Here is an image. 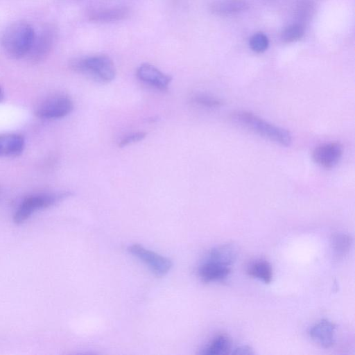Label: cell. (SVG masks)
<instances>
[{
  "label": "cell",
  "instance_id": "7a4b0ae2",
  "mask_svg": "<svg viewBox=\"0 0 355 355\" xmlns=\"http://www.w3.org/2000/svg\"><path fill=\"white\" fill-rule=\"evenodd\" d=\"M231 120L281 146H289L292 143V137L288 130L271 124L250 112L235 111L231 114Z\"/></svg>",
  "mask_w": 355,
  "mask_h": 355
},
{
  "label": "cell",
  "instance_id": "8992f818",
  "mask_svg": "<svg viewBox=\"0 0 355 355\" xmlns=\"http://www.w3.org/2000/svg\"><path fill=\"white\" fill-rule=\"evenodd\" d=\"M128 251L146 263L157 277H161L166 275L173 266V263L168 258L149 250L139 244L128 246Z\"/></svg>",
  "mask_w": 355,
  "mask_h": 355
},
{
  "label": "cell",
  "instance_id": "2e32d148",
  "mask_svg": "<svg viewBox=\"0 0 355 355\" xmlns=\"http://www.w3.org/2000/svg\"><path fill=\"white\" fill-rule=\"evenodd\" d=\"M352 237L346 233H335L331 238V248L334 259L341 260L347 256L352 248Z\"/></svg>",
  "mask_w": 355,
  "mask_h": 355
},
{
  "label": "cell",
  "instance_id": "52a82bcc",
  "mask_svg": "<svg viewBox=\"0 0 355 355\" xmlns=\"http://www.w3.org/2000/svg\"><path fill=\"white\" fill-rule=\"evenodd\" d=\"M56 39L54 27L47 26L35 35L32 46L26 55L32 63H38L45 60L51 52Z\"/></svg>",
  "mask_w": 355,
  "mask_h": 355
},
{
  "label": "cell",
  "instance_id": "ffe728a7",
  "mask_svg": "<svg viewBox=\"0 0 355 355\" xmlns=\"http://www.w3.org/2000/svg\"><path fill=\"white\" fill-rule=\"evenodd\" d=\"M191 101L197 105L209 108L218 107L222 104V101L219 98L204 93L194 94L191 97Z\"/></svg>",
  "mask_w": 355,
  "mask_h": 355
},
{
  "label": "cell",
  "instance_id": "9c48e42d",
  "mask_svg": "<svg viewBox=\"0 0 355 355\" xmlns=\"http://www.w3.org/2000/svg\"><path fill=\"white\" fill-rule=\"evenodd\" d=\"M137 76L143 83L159 90L165 91L172 80V77L165 74L155 66L141 64L137 69Z\"/></svg>",
  "mask_w": 355,
  "mask_h": 355
},
{
  "label": "cell",
  "instance_id": "d6986e66",
  "mask_svg": "<svg viewBox=\"0 0 355 355\" xmlns=\"http://www.w3.org/2000/svg\"><path fill=\"white\" fill-rule=\"evenodd\" d=\"M304 35V28L302 24H293L286 26L281 33V40L284 43L299 40Z\"/></svg>",
  "mask_w": 355,
  "mask_h": 355
},
{
  "label": "cell",
  "instance_id": "7c38bea8",
  "mask_svg": "<svg viewBox=\"0 0 355 355\" xmlns=\"http://www.w3.org/2000/svg\"><path fill=\"white\" fill-rule=\"evenodd\" d=\"M129 13L127 7L118 6L91 10L88 17L94 22L110 23L121 21L128 17Z\"/></svg>",
  "mask_w": 355,
  "mask_h": 355
},
{
  "label": "cell",
  "instance_id": "3957f363",
  "mask_svg": "<svg viewBox=\"0 0 355 355\" xmlns=\"http://www.w3.org/2000/svg\"><path fill=\"white\" fill-rule=\"evenodd\" d=\"M70 68L97 81L109 83L116 76L112 60L105 55H94L76 58L69 62Z\"/></svg>",
  "mask_w": 355,
  "mask_h": 355
},
{
  "label": "cell",
  "instance_id": "ac0fdd59",
  "mask_svg": "<svg viewBox=\"0 0 355 355\" xmlns=\"http://www.w3.org/2000/svg\"><path fill=\"white\" fill-rule=\"evenodd\" d=\"M231 344L225 335L216 336L201 352L204 355H226L230 353Z\"/></svg>",
  "mask_w": 355,
  "mask_h": 355
},
{
  "label": "cell",
  "instance_id": "8fae6325",
  "mask_svg": "<svg viewBox=\"0 0 355 355\" xmlns=\"http://www.w3.org/2000/svg\"><path fill=\"white\" fill-rule=\"evenodd\" d=\"M336 325L327 319L315 324L309 330L310 337L322 347L328 349L334 344Z\"/></svg>",
  "mask_w": 355,
  "mask_h": 355
},
{
  "label": "cell",
  "instance_id": "603a6c76",
  "mask_svg": "<svg viewBox=\"0 0 355 355\" xmlns=\"http://www.w3.org/2000/svg\"><path fill=\"white\" fill-rule=\"evenodd\" d=\"M231 354L237 355H251L254 354V352L250 347L248 345H242L235 348Z\"/></svg>",
  "mask_w": 355,
  "mask_h": 355
},
{
  "label": "cell",
  "instance_id": "9a60e30c",
  "mask_svg": "<svg viewBox=\"0 0 355 355\" xmlns=\"http://www.w3.org/2000/svg\"><path fill=\"white\" fill-rule=\"evenodd\" d=\"M245 0H218L210 5L212 13L220 16H228L241 13L248 9Z\"/></svg>",
  "mask_w": 355,
  "mask_h": 355
},
{
  "label": "cell",
  "instance_id": "44dd1931",
  "mask_svg": "<svg viewBox=\"0 0 355 355\" xmlns=\"http://www.w3.org/2000/svg\"><path fill=\"white\" fill-rule=\"evenodd\" d=\"M250 49L256 53L266 51L269 46V40L266 34L261 32L254 33L249 40Z\"/></svg>",
  "mask_w": 355,
  "mask_h": 355
},
{
  "label": "cell",
  "instance_id": "e0dca14e",
  "mask_svg": "<svg viewBox=\"0 0 355 355\" xmlns=\"http://www.w3.org/2000/svg\"><path fill=\"white\" fill-rule=\"evenodd\" d=\"M247 273L250 277L269 284L272 279V268L266 260L259 259L252 262L247 268Z\"/></svg>",
  "mask_w": 355,
  "mask_h": 355
},
{
  "label": "cell",
  "instance_id": "6da1fadb",
  "mask_svg": "<svg viewBox=\"0 0 355 355\" xmlns=\"http://www.w3.org/2000/svg\"><path fill=\"white\" fill-rule=\"evenodd\" d=\"M35 36L33 26L26 21H17L2 33L0 42L5 53L12 59L26 56Z\"/></svg>",
  "mask_w": 355,
  "mask_h": 355
},
{
  "label": "cell",
  "instance_id": "cb8c5ba5",
  "mask_svg": "<svg viewBox=\"0 0 355 355\" xmlns=\"http://www.w3.org/2000/svg\"><path fill=\"white\" fill-rule=\"evenodd\" d=\"M4 98V92L1 87H0V102L3 101Z\"/></svg>",
  "mask_w": 355,
  "mask_h": 355
},
{
  "label": "cell",
  "instance_id": "ba28073f",
  "mask_svg": "<svg viewBox=\"0 0 355 355\" xmlns=\"http://www.w3.org/2000/svg\"><path fill=\"white\" fill-rule=\"evenodd\" d=\"M343 153V147L339 142H329L319 145L313 151V161L326 168L334 167Z\"/></svg>",
  "mask_w": 355,
  "mask_h": 355
},
{
  "label": "cell",
  "instance_id": "7402d4cb",
  "mask_svg": "<svg viewBox=\"0 0 355 355\" xmlns=\"http://www.w3.org/2000/svg\"><path fill=\"white\" fill-rule=\"evenodd\" d=\"M146 136L144 132H133L123 137L119 143V146L124 147L129 144L143 140Z\"/></svg>",
  "mask_w": 355,
  "mask_h": 355
},
{
  "label": "cell",
  "instance_id": "5b68a950",
  "mask_svg": "<svg viewBox=\"0 0 355 355\" xmlns=\"http://www.w3.org/2000/svg\"><path fill=\"white\" fill-rule=\"evenodd\" d=\"M73 109V103L68 96L55 94L39 103L35 109V114L43 119H56L68 115Z\"/></svg>",
  "mask_w": 355,
  "mask_h": 355
},
{
  "label": "cell",
  "instance_id": "277c9868",
  "mask_svg": "<svg viewBox=\"0 0 355 355\" xmlns=\"http://www.w3.org/2000/svg\"><path fill=\"white\" fill-rule=\"evenodd\" d=\"M70 196L68 191L30 195L19 204L14 214L13 222L17 225L22 224L36 211L53 206Z\"/></svg>",
  "mask_w": 355,
  "mask_h": 355
},
{
  "label": "cell",
  "instance_id": "30bf717a",
  "mask_svg": "<svg viewBox=\"0 0 355 355\" xmlns=\"http://www.w3.org/2000/svg\"><path fill=\"white\" fill-rule=\"evenodd\" d=\"M230 272L231 269L229 266L206 259L198 268V275L201 281L205 283L222 282L229 276Z\"/></svg>",
  "mask_w": 355,
  "mask_h": 355
},
{
  "label": "cell",
  "instance_id": "4fadbf2b",
  "mask_svg": "<svg viewBox=\"0 0 355 355\" xmlns=\"http://www.w3.org/2000/svg\"><path fill=\"white\" fill-rule=\"evenodd\" d=\"M25 147L24 138L18 134L0 135V157H15L20 155Z\"/></svg>",
  "mask_w": 355,
  "mask_h": 355
},
{
  "label": "cell",
  "instance_id": "5bb4252c",
  "mask_svg": "<svg viewBox=\"0 0 355 355\" xmlns=\"http://www.w3.org/2000/svg\"><path fill=\"white\" fill-rule=\"evenodd\" d=\"M236 257V247L232 243H226L210 250L205 259L230 267Z\"/></svg>",
  "mask_w": 355,
  "mask_h": 355
}]
</instances>
